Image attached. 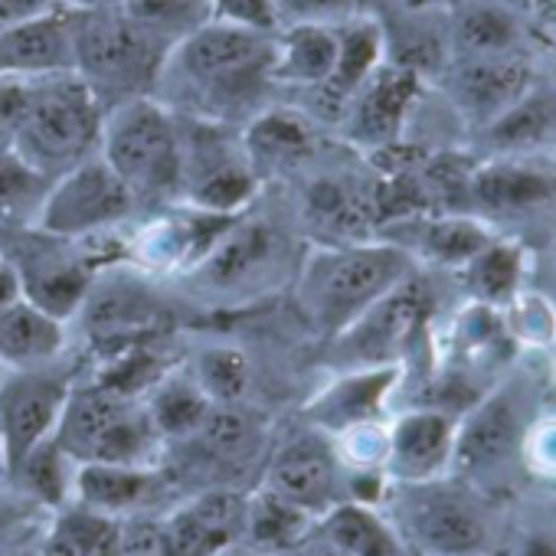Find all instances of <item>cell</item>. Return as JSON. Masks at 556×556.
Returning a JSON list of instances; mask_svg holds the SVG:
<instances>
[{"label": "cell", "instance_id": "cell-32", "mask_svg": "<svg viewBox=\"0 0 556 556\" xmlns=\"http://www.w3.org/2000/svg\"><path fill=\"white\" fill-rule=\"evenodd\" d=\"M210 400L200 390L197 380H161L157 393L148 403V416L157 429V435L184 439L193 435L203 416L210 413Z\"/></svg>", "mask_w": 556, "mask_h": 556}, {"label": "cell", "instance_id": "cell-13", "mask_svg": "<svg viewBox=\"0 0 556 556\" xmlns=\"http://www.w3.org/2000/svg\"><path fill=\"white\" fill-rule=\"evenodd\" d=\"M530 89L533 66L520 50L494 56H452L445 66V92L455 112L478 131L517 105Z\"/></svg>", "mask_w": 556, "mask_h": 556}, {"label": "cell", "instance_id": "cell-21", "mask_svg": "<svg viewBox=\"0 0 556 556\" xmlns=\"http://www.w3.org/2000/svg\"><path fill=\"white\" fill-rule=\"evenodd\" d=\"M278 255V239L258 223H229L213 245L203 252V278L213 289H242L255 282L258 271L271 268Z\"/></svg>", "mask_w": 556, "mask_h": 556}, {"label": "cell", "instance_id": "cell-52", "mask_svg": "<svg viewBox=\"0 0 556 556\" xmlns=\"http://www.w3.org/2000/svg\"><path fill=\"white\" fill-rule=\"evenodd\" d=\"M553 148H556V135H553Z\"/></svg>", "mask_w": 556, "mask_h": 556}, {"label": "cell", "instance_id": "cell-25", "mask_svg": "<svg viewBox=\"0 0 556 556\" xmlns=\"http://www.w3.org/2000/svg\"><path fill=\"white\" fill-rule=\"evenodd\" d=\"M452 56H494L520 50V21L501 0H478L458 11L448 34Z\"/></svg>", "mask_w": 556, "mask_h": 556}, {"label": "cell", "instance_id": "cell-2", "mask_svg": "<svg viewBox=\"0 0 556 556\" xmlns=\"http://www.w3.org/2000/svg\"><path fill=\"white\" fill-rule=\"evenodd\" d=\"M393 514L400 536L419 556H494L507 533L494 494L455 475L396 484Z\"/></svg>", "mask_w": 556, "mask_h": 556}, {"label": "cell", "instance_id": "cell-11", "mask_svg": "<svg viewBox=\"0 0 556 556\" xmlns=\"http://www.w3.org/2000/svg\"><path fill=\"white\" fill-rule=\"evenodd\" d=\"M135 206L131 190L115 177L102 157H89L79 167L56 177V184L40 200V229L60 239L92 236Z\"/></svg>", "mask_w": 556, "mask_h": 556}, {"label": "cell", "instance_id": "cell-15", "mask_svg": "<svg viewBox=\"0 0 556 556\" xmlns=\"http://www.w3.org/2000/svg\"><path fill=\"white\" fill-rule=\"evenodd\" d=\"M419 92V76L390 63L377 66L364 86L351 96L344 109V125L348 138L354 144H364L370 151H383L390 144H400L406 115L416 102Z\"/></svg>", "mask_w": 556, "mask_h": 556}, {"label": "cell", "instance_id": "cell-49", "mask_svg": "<svg viewBox=\"0 0 556 556\" xmlns=\"http://www.w3.org/2000/svg\"><path fill=\"white\" fill-rule=\"evenodd\" d=\"M8 471H4V452H0V478H4Z\"/></svg>", "mask_w": 556, "mask_h": 556}, {"label": "cell", "instance_id": "cell-5", "mask_svg": "<svg viewBox=\"0 0 556 556\" xmlns=\"http://www.w3.org/2000/svg\"><path fill=\"white\" fill-rule=\"evenodd\" d=\"M14 128L17 157L40 177H60L99 148L102 105L79 76H60L50 86L30 89Z\"/></svg>", "mask_w": 556, "mask_h": 556}, {"label": "cell", "instance_id": "cell-34", "mask_svg": "<svg viewBox=\"0 0 556 556\" xmlns=\"http://www.w3.org/2000/svg\"><path fill=\"white\" fill-rule=\"evenodd\" d=\"M200 390L206 393L210 403H239L249 390V361L232 351V348H213L197 361V377Z\"/></svg>", "mask_w": 556, "mask_h": 556}, {"label": "cell", "instance_id": "cell-20", "mask_svg": "<svg viewBox=\"0 0 556 556\" xmlns=\"http://www.w3.org/2000/svg\"><path fill=\"white\" fill-rule=\"evenodd\" d=\"M79 315L86 318L92 334L115 344V341H141L144 334H151L161 325L164 308L141 282L109 278L105 286L96 289L89 286Z\"/></svg>", "mask_w": 556, "mask_h": 556}, {"label": "cell", "instance_id": "cell-51", "mask_svg": "<svg viewBox=\"0 0 556 556\" xmlns=\"http://www.w3.org/2000/svg\"><path fill=\"white\" fill-rule=\"evenodd\" d=\"M0 377H4V367H0Z\"/></svg>", "mask_w": 556, "mask_h": 556}, {"label": "cell", "instance_id": "cell-24", "mask_svg": "<svg viewBox=\"0 0 556 556\" xmlns=\"http://www.w3.org/2000/svg\"><path fill=\"white\" fill-rule=\"evenodd\" d=\"M523 271H527L523 245L504 236L488 242L475 258H468L458 268L468 299L494 312H501L523 289Z\"/></svg>", "mask_w": 556, "mask_h": 556}, {"label": "cell", "instance_id": "cell-9", "mask_svg": "<svg viewBox=\"0 0 556 556\" xmlns=\"http://www.w3.org/2000/svg\"><path fill=\"white\" fill-rule=\"evenodd\" d=\"M53 439L76 465H141L151 442L157 439V429L148 409H138L131 396L99 383L86 390H70Z\"/></svg>", "mask_w": 556, "mask_h": 556}, {"label": "cell", "instance_id": "cell-41", "mask_svg": "<svg viewBox=\"0 0 556 556\" xmlns=\"http://www.w3.org/2000/svg\"><path fill=\"white\" fill-rule=\"evenodd\" d=\"M275 14H295V24H328L344 14L351 0H271Z\"/></svg>", "mask_w": 556, "mask_h": 556}, {"label": "cell", "instance_id": "cell-19", "mask_svg": "<svg viewBox=\"0 0 556 556\" xmlns=\"http://www.w3.org/2000/svg\"><path fill=\"white\" fill-rule=\"evenodd\" d=\"M73 73V14L53 11L0 27V79Z\"/></svg>", "mask_w": 556, "mask_h": 556}, {"label": "cell", "instance_id": "cell-43", "mask_svg": "<svg viewBox=\"0 0 556 556\" xmlns=\"http://www.w3.org/2000/svg\"><path fill=\"white\" fill-rule=\"evenodd\" d=\"M37 556H83V549L76 546V540L56 523L47 536H43V543H40V549H37Z\"/></svg>", "mask_w": 556, "mask_h": 556}, {"label": "cell", "instance_id": "cell-27", "mask_svg": "<svg viewBox=\"0 0 556 556\" xmlns=\"http://www.w3.org/2000/svg\"><path fill=\"white\" fill-rule=\"evenodd\" d=\"M393 383H396V367H367V370L348 377L344 383H338L315 406V419L321 426H331V429H341V432L367 426L383 409V400H387Z\"/></svg>", "mask_w": 556, "mask_h": 556}, {"label": "cell", "instance_id": "cell-54", "mask_svg": "<svg viewBox=\"0 0 556 556\" xmlns=\"http://www.w3.org/2000/svg\"><path fill=\"white\" fill-rule=\"evenodd\" d=\"M553 299H556V295H553Z\"/></svg>", "mask_w": 556, "mask_h": 556}, {"label": "cell", "instance_id": "cell-53", "mask_svg": "<svg viewBox=\"0 0 556 556\" xmlns=\"http://www.w3.org/2000/svg\"><path fill=\"white\" fill-rule=\"evenodd\" d=\"M553 249H556V242H553Z\"/></svg>", "mask_w": 556, "mask_h": 556}, {"label": "cell", "instance_id": "cell-42", "mask_svg": "<svg viewBox=\"0 0 556 556\" xmlns=\"http://www.w3.org/2000/svg\"><path fill=\"white\" fill-rule=\"evenodd\" d=\"M63 0H0V27H14L43 14L60 11Z\"/></svg>", "mask_w": 556, "mask_h": 556}, {"label": "cell", "instance_id": "cell-36", "mask_svg": "<svg viewBox=\"0 0 556 556\" xmlns=\"http://www.w3.org/2000/svg\"><path fill=\"white\" fill-rule=\"evenodd\" d=\"M523 471L556 484V413H540L523 439Z\"/></svg>", "mask_w": 556, "mask_h": 556}, {"label": "cell", "instance_id": "cell-47", "mask_svg": "<svg viewBox=\"0 0 556 556\" xmlns=\"http://www.w3.org/2000/svg\"><path fill=\"white\" fill-rule=\"evenodd\" d=\"M76 4H79L83 11H96V8H122L125 0H76Z\"/></svg>", "mask_w": 556, "mask_h": 556}, {"label": "cell", "instance_id": "cell-10", "mask_svg": "<svg viewBox=\"0 0 556 556\" xmlns=\"http://www.w3.org/2000/svg\"><path fill=\"white\" fill-rule=\"evenodd\" d=\"M432 308L435 299L426 278H419V271H409L396 289H390L344 334H338L344 361L361 370L393 367V361L416 344L432 318Z\"/></svg>", "mask_w": 556, "mask_h": 556}, {"label": "cell", "instance_id": "cell-7", "mask_svg": "<svg viewBox=\"0 0 556 556\" xmlns=\"http://www.w3.org/2000/svg\"><path fill=\"white\" fill-rule=\"evenodd\" d=\"M167 50L135 27L122 8L73 14V70L102 105V92L118 102L138 99L161 73ZM115 102V105H118Z\"/></svg>", "mask_w": 556, "mask_h": 556}, {"label": "cell", "instance_id": "cell-1", "mask_svg": "<svg viewBox=\"0 0 556 556\" xmlns=\"http://www.w3.org/2000/svg\"><path fill=\"white\" fill-rule=\"evenodd\" d=\"M409 271L416 262L387 239L321 245L302 268L299 308L315 331L338 338Z\"/></svg>", "mask_w": 556, "mask_h": 556}, {"label": "cell", "instance_id": "cell-26", "mask_svg": "<svg viewBox=\"0 0 556 556\" xmlns=\"http://www.w3.org/2000/svg\"><path fill=\"white\" fill-rule=\"evenodd\" d=\"M154 475L144 465H115V462H83L73 471V488L83 507L99 514H122L131 510L151 491Z\"/></svg>", "mask_w": 556, "mask_h": 556}, {"label": "cell", "instance_id": "cell-23", "mask_svg": "<svg viewBox=\"0 0 556 556\" xmlns=\"http://www.w3.org/2000/svg\"><path fill=\"white\" fill-rule=\"evenodd\" d=\"M341 37L331 24H295L282 40H275L271 83L315 89L331 79L338 66Z\"/></svg>", "mask_w": 556, "mask_h": 556}, {"label": "cell", "instance_id": "cell-35", "mask_svg": "<svg viewBox=\"0 0 556 556\" xmlns=\"http://www.w3.org/2000/svg\"><path fill=\"white\" fill-rule=\"evenodd\" d=\"M252 148L265 151L268 157H289L308 148V128L302 118L286 112H271L252 128Z\"/></svg>", "mask_w": 556, "mask_h": 556}, {"label": "cell", "instance_id": "cell-14", "mask_svg": "<svg viewBox=\"0 0 556 556\" xmlns=\"http://www.w3.org/2000/svg\"><path fill=\"white\" fill-rule=\"evenodd\" d=\"M380 239L400 245L413 262L422 258L429 265L458 271L488 242H494L497 232L468 210H422V213L387 219Z\"/></svg>", "mask_w": 556, "mask_h": 556}, {"label": "cell", "instance_id": "cell-48", "mask_svg": "<svg viewBox=\"0 0 556 556\" xmlns=\"http://www.w3.org/2000/svg\"><path fill=\"white\" fill-rule=\"evenodd\" d=\"M216 556H265V553H258V549H249V546H232V543H229V546H223Z\"/></svg>", "mask_w": 556, "mask_h": 556}, {"label": "cell", "instance_id": "cell-45", "mask_svg": "<svg viewBox=\"0 0 556 556\" xmlns=\"http://www.w3.org/2000/svg\"><path fill=\"white\" fill-rule=\"evenodd\" d=\"M21 523V510L14 504H0V546L14 533V527Z\"/></svg>", "mask_w": 556, "mask_h": 556}, {"label": "cell", "instance_id": "cell-31", "mask_svg": "<svg viewBox=\"0 0 556 556\" xmlns=\"http://www.w3.org/2000/svg\"><path fill=\"white\" fill-rule=\"evenodd\" d=\"M497 315L514 348H527V351L556 348V299L553 295L533 292L523 286Z\"/></svg>", "mask_w": 556, "mask_h": 556}, {"label": "cell", "instance_id": "cell-40", "mask_svg": "<svg viewBox=\"0 0 556 556\" xmlns=\"http://www.w3.org/2000/svg\"><path fill=\"white\" fill-rule=\"evenodd\" d=\"M122 556H167L161 520L135 517L122 523Z\"/></svg>", "mask_w": 556, "mask_h": 556}, {"label": "cell", "instance_id": "cell-37", "mask_svg": "<svg viewBox=\"0 0 556 556\" xmlns=\"http://www.w3.org/2000/svg\"><path fill=\"white\" fill-rule=\"evenodd\" d=\"M40 187V174H34L17 154L0 157V223L21 213Z\"/></svg>", "mask_w": 556, "mask_h": 556}, {"label": "cell", "instance_id": "cell-17", "mask_svg": "<svg viewBox=\"0 0 556 556\" xmlns=\"http://www.w3.org/2000/svg\"><path fill=\"white\" fill-rule=\"evenodd\" d=\"M268 491L302 507L305 514H328L338 507V458L318 435L292 439L268 465Z\"/></svg>", "mask_w": 556, "mask_h": 556}, {"label": "cell", "instance_id": "cell-22", "mask_svg": "<svg viewBox=\"0 0 556 556\" xmlns=\"http://www.w3.org/2000/svg\"><path fill=\"white\" fill-rule=\"evenodd\" d=\"M63 321L27 299L0 308V367H43L63 351Z\"/></svg>", "mask_w": 556, "mask_h": 556}, {"label": "cell", "instance_id": "cell-50", "mask_svg": "<svg viewBox=\"0 0 556 556\" xmlns=\"http://www.w3.org/2000/svg\"><path fill=\"white\" fill-rule=\"evenodd\" d=\"M553 380H556V357H553Z\"/></svg>", "mask_w": 556, "mask_h": 556}, {"label": "cell", "instance_id": "cell-16", "mask_svg": "<svg viewBox=\"0 0 556 556\" xmlns=\"http://www.w3.org/2000/svg\"><path fill=\"white\" fill-rule=\"evenodd\" d=\"M455 445V416L435 406L403 413L387 432L383 468L393 484H416L448 475Z\"/></svg>", "mask_w": 556, "mask_h": 556}, {"label": "cell", "instance_id": "cell-30", "mask_svg": "<svg viewBox=\"0 0 556 556\" xmlns=\"http://www.w3.org/2000/svg\"><path fill=\"white\" fill-rule=\"evenodd\" d=\"M312 514L278 497L275 491H262L255 501H245V533L258 549H282L299 543L308 533Z\"/></svg>", "mask_w": 556, "mask_h": 556}, {"label": "cell", "instance_id": "cell-33", "mask_svg": "<svg viewBox=\"0 0 556 556\" xmlns=\"http://www.w3.org/2000/svg\"><path fill=\"white\" fill-rule=\"evenodd\" d=\"M73 458L56 445V439H43L37 448H30V455L17 465V471L11 478L24 481V491L34 494L43 504H60L66 497V488L73 481V475L66 471Z\"/></svg>", "mask_w": 556, "mask_h": 556}, {"label": "cell", "instance_id": "cell-6", "mask_svg": "<svg viewBox=\"0 0 556 556\" xmlns=\"http://www.w3.org/2000/svg\"><path fill=\"white\" fill-rule=\"evenodd\" d=\"M465 210L481 216L497 236L549 223L556 229V148L488 154L471 164Z\"/></svg>", "mask_w": 556, "mask_h": 556}, {"label": "cell", "instance_id": "cell-12", "mask_svg": "<svg viewBox=\"0 0 556 556\" xmlns=\"http://www.w3.org/2000/svg\"><path fill=\"white\" fill-rule=\"evenodd\" d=\"M70 377L43 367H24L0 377V452L4 471L14 475L17 465L53 435L60 413L70 396Z\"/></svg>", "mask_w": 556, "mask_h": 556}, {"label": "cell", "instance_id": "cell-46", "mask_svg": "<svg viewBox=\"0 0 556 556\" xmlns=\"http://www.w3.org/2000/svg\"><path fill=\"white\" fill-rule=\"evenodd\" d=\"M305 556H351V553H348L344 546H338L331 536H325V533H321V536L308 546V553H305Z\"/></svg>", "mask_w": 556, "mask_h": 556}, {"label": "cell", "instance_id": "cell-8", "mask_svg": "<svg viewBox=\"0 0 556 556\" xmlns=\"http://www.w3.org/2000/svg\"><path fill=\"white\" fill-rule=\"evenodd\" d=\"M102 161L131 197H161L184 180V148L170 112L144 96L118 102L102 118Z\"/></svg>", "mask_w": 556, "mask_h": 556}, {"label": "cell", "instance_id": "cell-28", "mask_svg": "<svg viewBox=\"0 0 556 556\" xmlns=\"http://www.w3.org/2000/svg\"><path fill=\"white\" fill-rule=\"evenodd\" d=\"M206 462L216 465H239L252 458L258 445V426L249 413L236 409V403H213L203 422L193 432Z\"/></svg>", "mask_w": 556, "mask_h": 556}, {"label": "cell", "instance_id": "cell-38", "mask_svg": "<svg viewBox=\"0 0 556 556\" xmlns=\"http://www.w3.org/2000/svg\"><path fill=\"white\" fill-rule=\"evenodd\" d=\"M497 553L501 556H556V517L510 527Z\"/></svg>", "mask_w": 556, "mask_h": 556}, {"label": "cell", "instance_id": "cell-29", "mask_svg": "<svg viewBox=\"0 0 556 556\" xmlns=\"http://www.w3.org/2000/svg\"><path fill=\"white\" fill-rule=\"evenodd\" d=\"M122 14L167 53L213 17L210 0H125Z\"/></svg>", "mask_w": 556, "mask_h": 556}, {"label": "cell", "instance_id": "cell-4", "mask_svg": "<svg viewBox=\"0 0 556 556\" xmlns=\"http://www.w3.org/2000/svg\"><path fill=\"white\" fill-rule=\"evenodd\" d=\"M271 56L275 40L265 30L210 17L164 56L161 73H174V79L190 89L193 102L213 115L245 105L271 83Z\"/></svg>", "mask_w": 556, "mask_h": 556}, {"label": "cell", "instance_id": "cell-44", "mask_svg": "<svg viewBox=\"0 0 556 556\" xmlns=\"http://www.w3.org/2000/svg\"><path fill=\"white\" fill-rule=\"evenodd\" d=\"M21 299V286H17V275L8 262H0V308H8L11 302Z\"/></svg>", "mask_w": 556, "mask_h": 556}, {"label": "cell", "instance_id": "cell-18", "mask_svg": "<svg viewBox=\"0 0 556 556\" xmlns=\"http://www.w3.org/2000/svg\"><path fill=\"white\" fill-rule=\"evenodd\" d=\"M8 265L17 275L21 299L60 321L76 315L89 292V268L83 258L70 255L66 245H30Z\"/></svg>", "mask_w": 556, "mask_h": 556}, {"label": "cell", "instance_id": "cell-3", "mask_svg": "<svg viewBox=\"0 0 556 556\" xmlns=\"http://www.w3.org/2000/svg\"><path fill=\"white\" fill-rule=\"evenodd\" d=\"M540 413L536 380L520 374L501 377L455 419L448 475L494 494L514 471H523V439Z\"/></svg>", "mask_w": 556, "mask_h": 556}, {"label": "cell", "instance_id": "cell-39", "mask_svg": "<svg viewBox=\"0 0 556 556\" xmlns=\"http://www.w3.org/2000/svg\"><path fill=\"white\" fill-rule=\"evenodd\" d=\"M213 21H226V24H239L249 30H265L271 34L278 14L271 0H210Z\"/></svg>", "mask_w": 556, "mask_h": 556}]
</instances>
